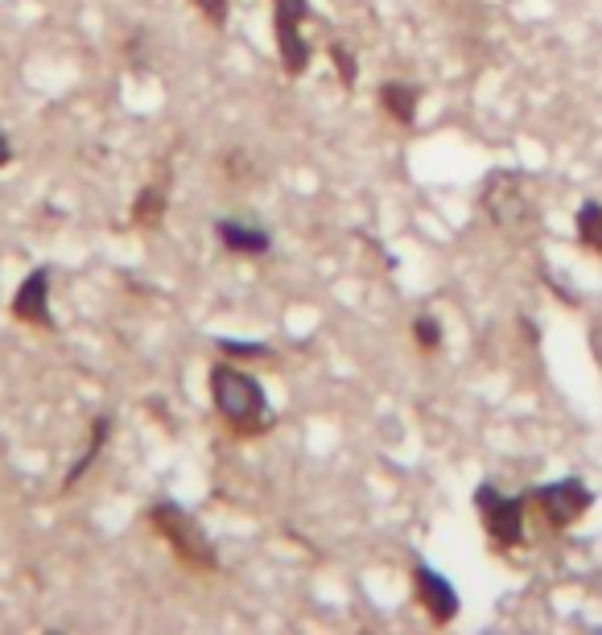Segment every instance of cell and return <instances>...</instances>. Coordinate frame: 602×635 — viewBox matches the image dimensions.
Instances as JSON below:
<instances>
[{"label":"cell","mask_w":602,"mask_h":635,"mask_svg":"<svg viewBox=\"0 0 602 635\" xmlns=\"http://www.w3.org/2000/svg\"><path fill=\"white\" fill-rule=\"evenodd\" d=\"M211 405H215L219 421L244 442L264 438V433L277 429V413L269 405V396H264L260 380L248 376L244 367H236L231 359L211 367Z\"/></svg>","instance_id":"1"},{"label":"cell","mask_w":602,"mask_h":635,"mask_svg":"<svg viewBox=\"0 0 602 635\" xmlns=\"http://www.w3.org/2000/svg\"><path fill=\"white\" fill-rule=\"evenodd\" d=\"M483 211L516 244H528L541 236V211L532 203L524 174H516V170H495L483 182Z\"/></svg>","instance_id":"2"},{"label":"cell","mask_w":602,"mask_h":635,"mask_svg":"<svg viewBox=\"0 0 602 635\" xmlns=\"http://www.w3.org/2000/svg\"><path fill=\"white\" fill-rule=\"evenodd\" d=\"M149 524L157 528V537L174 549V557L194 574H215L219 570V553L207 537V528L198 524L178 499H157L149 508Z\"/></svg>","instance_id":"3"},{"label":"cell","mask_w":602,"mask_h":635,"mask_svg":"<svg viewBox=\"0 0 602 635\" xmlns=\"http://www.w3.org/2000/svg\"><path fill=\"white\" fill-rule=\"evenodd\" d=\"M475 508L483 516V528L495 549H516L524 541V508H528V495H504L499 487L483 483L475 491Z\"/></svg>","instance_id":"4"},{"label":"cell","mask_w":602,"mask_h":635,"mask_svg":"<svg viewBox=\"0 0 602 635\" xmlns=\"http://www.w3.org/2000/svg\"><path fill=\"white\" fill-rule=\"evenodd\" d=\"M528 499L537 504V512H541V520H545L549 528H570V524H578V520L590 512L594 491H590L582 479H561V483L537 487Z\"/></svg>","instance_id":"5"},{"label":"cell","mask_w":602,"mask_h":635,"mask_svg":"<svg viewBox=\"0 0 602 635\" xmlns=\"http://www.w3.org/2000/svg\"><path fill=\"white\" fill-rule=\"evenodd\" d=\"M413 590H417V603L421 611L429 615V623H438V627H450L458 619V590L433 570L429 561H413Z\"/></svg>","instance_id":"6"},{"label":"cell","mask_w":602,"mask_h":635,"mask_svg":"<svg viewBox=\"0 0 602 635\" xmlns=\"http://www.w3.org/2000/svg\"><path fill=\"white\" fill-rule=\"evenodd\" d=\"M9 310H13L17 322H25V326H33V330H58V322H54V314H50V269H46V264H42V269H33V273L17 285Z\"/></svg>","instance_id":"7"},{"label":"cell","mask_w":602,"mask_h":635,"mask_svg":"<svg viewBox=\"0 0 602 635\" xmlns=\"http://www.w3.org/2000/svg\"><path fill=\"white\" fill-rule=\"evenodd\" d=\"M273 33H277V54H281V71L285 75H306L310 71V42H306V33H301V21L293 17H273Z\"/></svg>","instance_id":"8"},{"label":"cell","mask_w":602,"mask_h":635,"mask_svg":"<svg viewBox=\"0 0 602 635\" xmlns=\"http://www.w3.org/2000/svg\"><path fill=\"white\" fill-rule=\"evenodd\" d=\"M215 236H219L223 252H231V256H269V248H273L269 231L252 227V223H240V219H219Z\"/></svg>","instance_id":"9"},{"label":"cell","mask_w":602,"mask_h":635,"mask_svg":"<svg viewBox=\"0 0 602 635\" xmlns=\"http://www.w3.org/2000/svg\"><path fill=\"white\" fill-rule=\"evenodd\" d=\"M376 99H380L384 116H388V120H396L400 128H413V124H417L421 87H413V83H400V79H388V83H380Z\"/></svg>","instance_id":"10"},{"label":"cell","mask_w":602,"mask_h":635,"mask_svg":"<svg viewBox=\"0 0 602 635\" xmlns=\"http://www.w3.org/2000/svg\"><path fill=\"white\" fill-rule=\"evenodd\" d=\"M108 433H112V417H95V425H91V442H87V450L75 458V466L66 471V479H62V495L66 491H75L83 479H87V471L95 466V458L104 454V446H108Z\"/></svg>","instance_id":"11"},{"label":"cell","mask_w":602,"mask_h":635,"mask_svg":"<svg viewBox=\"0 0 602 635\" xmlns=\"http://www.w3.org/2000/svg\"><path fill=\"white\" fill-rule=\"evenodd\" d=\"M165 207H170V194H165L161 182H153V186H145L137 194V203H132V211H128V223L141 227V231H153V227H161Z\"/></svg>","instance_id":"12"},{"label":"cell","mask_w":602,"mask_h":635,"mask_svg":"<svg viewBox=\"0 0 602 635\" xmlns=\"http://www.w3.org/2000/svg\"><path fill=\"white\" fill-rule=\"evenodd\" d=\"M215 347L223 351V359L231 363H269L273 347L269 343H244V339H215Z\"/></svg>","instance_id":"13"},{"label":"cell","mask_w":602,"mask_h":635,"mask_svg":"<svg viewBox=\"0 0 602 635\" xmlns=\"http://www.w3.org/2000/svg\"><path fill=\"white\" fill-rule=\"evenodd\" d=\"M578 240H582V248L602 256V203H582L578 207Z\"/></svg>","instance_id":"14"},{"label":"cell","mask_w":602,"mask_h":635,"mask_svg":"<svg viewBox=\"0 0 602 635\" xmlns=\"http://www.w3.org/2000/svg\"><path fill=\"white\" fill-rule=\"evenodd\" d=\"M326 54H330V62H334V71H339V83L351 91L355 79H359V58H355V50H351L347 42H330Z\"/></svg>","instance_id":"15"},{"label":"cell","mask_w":602,"mask_h":635,"mask_svg":"<svg viewBox=\"0 0 602 635\" xmlns=\"http://www.w3.org/2000/svg\"><path fill=\"white\" fill-rule=\"evenodd\" d=\"M413 339H417V347L425 351V355H433L442 347V322L433 318V314H417L413 318Z\"/></svg>","instance_id":"16"},{"label":"cell","mask_w":602,"mask_h":635,"mask_svg":"<svg viewBox=\"0 0 602 635\" xmlns=\"http://www.w3.org/2000/svg\"><path fill=\"white\" fill-rule=\"evenodd\" d=\"M273 17H293L306 25L310 21V0H273Z\"/></svg>","instance_id":"17"},{"label":"cell","mask_w":602,"mask_h":635,"mask_svg":"<svg viewBox=\"0 0 602 635\" xmlns=\"http://www.w3.org/2000/svg\"><path fill=\"white\" fill-rule=\"evenodd\" d=\"M198 9H203V17L211 21V25H223L227 21V0H194Z\"/></svg>","instance_id":"18"},{"label":"cell","mask_w":602,"mask_h":635,"mask_svg":"<svg viewBox=\"0 0 602 635\" xmlns=\"http://www.w3.org/2000/svg\"><path fill=\"white\" fill-rule=\"evenodd\" d=\"M9 161H13V145H9V137H5V132H0V170H5Z\"/></svg>","instance_id":"19"}]
</instances>
